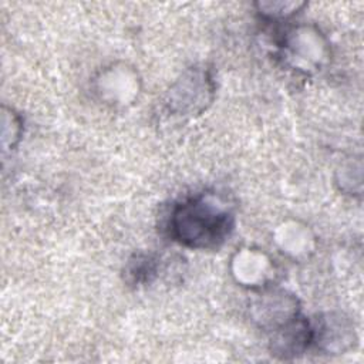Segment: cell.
Listing matches in <instances>:
<instances>
[{
	"label": "cell",
	"instance_id": "1",
	"mask_svg": "<svg viewBox=\"0 0 364 364\" xmlns=\"http://www.w3.org/2000/svg\"><path fill=\"white\" fill-rule=\"evenodd\" d=\"M235 223V210L222 195L200 192L172 206L168 232L181 246L216 250L230 237Z\"/></svg>",
	"mask_w": 364,
	"mask_h": 364
},
{
	"label": "cell",
	"instance_id": "12",
	"mask_svg": "<svg viewBox=\"0 0 364 364\" xmlns=\"http://www.w3.org/2000/svg\"><path fill=\"white\" fill-rule=\"evenodd\" d=\"M1 145L3 152L14 149L23 135V119L21 117L9 107H3L1 112Z\"/></svg>",
	"mask_w": 364,
	"mask_h": 364
},
{
	"label": "cell",
	"instance_id": "10",
	"mask_svg": "<svg viewBox=\"0 0 364 364\" xmlns=\"http://www.w3.org/2000/svg\"><path fill=\"white\" fill-rule=\"evenodd\" d=\"M161 259L152 253L138 252L132 255L125 263L124 277L131 286H146L151 284L159 273Z\"/></svg>",
	"mask_w": 364,
	"mask_h": 364
},
{
	"label": "cell",
	"instance_id": "11",
	"mask_svg": "<svg viewBox=\"0 0 364 364\" xmlns=\"http://www.w3.org/2000/svg\"><path fill=\"white\" fill-rule=\"evenodd\" d=\"M306 1H293V0H277V1H257L255 3L257 13L266 18L273 21L287 20L296 16L303 7H306Z\"/></svg>",
	"mask_w": 364,
	"mask_h": 364
},
{
	"label": "cell",
	"instance_id": "13",
	"mask_svg": "<svg viewBox=\"0 0 364 364\" xmlns=\"http://www.w3.org/2000/svg\"><path fill=\"white\" fill-rule=\"evenodd\" d=\"M361 169L363 166L360 159L357 162L353 161V164L350 162L343 165L340 171V179H338L340 189L351 193V181H354L358 186H361Z\"/></svg>",
	"mask_w": 364,
	"mask_h": 364
},
{
	"label": "cell",
	"instance_id": "5",
	"mask_svg": "<svg viewBox=\"0 0 364 364\" xmlns=\"http://www.w3.org/2000/svg\"><path fill=\"white\" fill-rule=\"evenodd\" d=\"M250 304V317L262 328L273 331L300 314L294 294L272 286L263 287Z\"/></svg>",
	"mask_w": 364,
	"mask_h": 364
},
{
	"label": "cell",
	"instance_id": "8",
	"mask_svg": "<svg viewBox=\"0 0 364 364\" xmlns=\"http://www.w3.org/2000/svg\"><path fill=\"white\" fill-rule=\"evenodd\" d=\"M270 333V354L279 360L297 358L311 347V323L304 316H301V313Z\"/></svg>",
	"mask_w": 364,
	"mask_h": 364
},
{
	"label": "cell",
	"instance_id": "6",
	"mask_svg": "<svg viewBox=\"0 0 364 364\" xmlns=\"http://www.w3.org/2000/svg\"><path fill=\"white\" fill-rule=\"evenodd\" d=\"M311 323L313 341L316 347L324 354H344L354 348L357 334L354 324L341 313H326Z\"/></svg>",
	"mask_w": 364,
	"mask_h": 364
},
{
	"label": "cell",
	"instance_id": "7",
	"mask_svg": "<svg viewBox=\"0 0 364 364\" xmlns=\"http://www.w3.org/2000/svg\"><path fill=\"white\" fill-rule=\"evenodd\" d=\"M230 272L240 286L253 290L272 286L274 277V263L264 252L253 247L237 249L230 260Z\"/></svg>",
	"mask_w": 364,
	"mask_h": 364
},
{
	"label": "cell",
	"instance_id": "4",
	"mask_svg": "<svg viewBox=\"0 0 364 364\" xmlns=\"http://www.w3.org/2000/svg\"><path fill=\"white\" fill-rule=\"evenodd\" d=\"M92 88L105 105L125 107L138 98L141 80L134 67L125 63H115L104 67L97 74Z\"/></svg>",
	"mask_w": 364,
	"mask_h": 364
},
{
	"label": "cell",
	"instance_id": "3",
	"mask_svg": "<svg viewBox=\"0 0 364 364\" xmlns=\"http://www.w3.org/2000/svg\"><path fill=\"white\" fill-rule=\"evenodd\" d=\"M215 81L209 68L193 65L186 68L171 85L166 95V108L178 117L200 115L212 104Z\"/></svg>",
	"mask_w": 364,
	"mask_h": 364
},
{
	"label": "cell",
	"instance_id": "2",
	"mask_svg": "<svg viewBox=\"0 0 364 364\" xmlns=\"http://www.w3.org/2000/svg\"><path fill=\"white\" fill-rule=\"evenodd\" d=\"M330 46L326 36L314 24H297L286 30L280 40V57L286 65L314 74L330 61Z\"/></svg>",
	"mask_w": 364,
	"mask_h": 364
},
{
	"label": "cell",
	"instance_id": "9",
	"mask_svg": "<svg viewBox=\"0 0 364 364\" xmlns=\"http://www.w3.org/2000/svg\"><path fill=\"white\" fill-rule=\"evenodd\" d=\"M276 242L283 253L293 257L307 256L314 249V236L307 226L299 222H284L279 226Z\"/></svg>",
	"mask_w": 364,
	"mask_h": 364
}]
</instances>
